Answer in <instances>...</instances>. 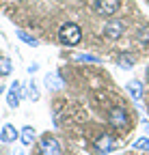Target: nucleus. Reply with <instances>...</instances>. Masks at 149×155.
<instances>
[{
	"label": "nucleus",
	"mask_w": 149,
	"mask_h": 155,
	"mask_svg": "<svg viewBox=\"0 0 149 155\" xmlns=\"http://www.w3.org/2000/svg\"><path fill=\"white\" fill-rule=\"evenodd\" d=\"M119 0H100L97 2V11L102 13V15H106V17H110L113 13H117L119 11Z\"/></svg>",
	"instance_id": "nucleus-4"
},
{
	"label": "nucleus",
	"mask_w": 149,
	"mask_h": 155,
	"mask_svg": "<svg viewBox=\"0 0 149 155\" xmlns=\"http://www.w3.org/2000/svg\"><path fill=\"white\" fill-rule=\"evenodd\" d=\"M11 73V61L9 58H0V75H9Z\"/></svg>",
	"instance_id": "nucleus-15"
},
{
	"label": "nucleus",
	"mask_w": 149,
	"mask_h": 155,
	"mask_svg": "<svg viewBox=\"0 0 149 155\" xmlns=\"http://www.w3.org/2000/svg\"><path fill=\"white\" fill-rule=\"evenodd\" d=\"M7 99H9V106H11V108H17V106H20V84H17V82L9 88V97H7Z\"/></svg>",
	"instance_id": "nucleus-10"
},
{
	"label": "nucleus",
	"mask_w": 149,
	"mask_h": 155,
	"mask_svg": "<svg viewBox=\"0 0 149 155\" xmlns=\"http://www.w3.org/2000/svg\"><path fill=\"white\" fill-rule=\"evenodd\" d=\"M143 125H145V129L149 131V121H143Z\"/></svg>",
	"instance_id": "nucleus-17"
},
{
	"label": "nucleus",
	"mask_w": 149,
	"mask_h": 155,
	"mask_svg": "<svg viewBox=\"0 0 149 155\" xmlns=\"http://www.w3.org/2000/svg\"><path fill=\"white\" fill-rule=\"evenodd\" d=\"M71 61H76V63H100V58L93 56V54H76V52H73Z\"/></svg>",
	"instance_id": "nucleus-11"
},
{
	"label": "nucleus",
	"mask_w": 149,
	"mask_h": 155,
	"mask_svg": "<svg viewBox=\"0 0 149 155\" xmlns=\"http://www.w3.org/2000/svg\"><path fill=\"white\" fill-rule=\"evenodd\" d=\"M147 82H149V67H147Z\"/></svg>",
	"instance_id": "nucleus-18"
},
{
	"label": "nucleus",
	"mask_w": 149,
	"mask_h": 155,
	"mask_svg": "<svg viewBox=\"0 0 149 155\" xmlns=\"http://www.w3.org/2000/svg\"><path fill=\"white\" fill-rule=\"evenodd\" d=\"M123 30H125L123 24H121V22H115V19L104 26V35H106L108 39H119V37L123 35Z\"/></svg>",
	"instance_id": "nucleus-6"
},
{
	"label": "nucleus",
	"mask_w": 149,
	"mask_h": 155,
	"mask_svg": "<svg viewBox=\"0 0 149 155\" xmlns=\"http://www.w3.org/2000/svg\"><path fill=\"white\" fill-rule=\"evenodd\" d=\"M95 149H97L100 153H110V151H115V149H117V142H115V138H113V136L104 134L102 138L95 142Z\"/></svg>",
	"instance_id": "nucleus-5"
},
{
	"label": "nucleus",
	"mask_w": 149,
	"mask_h": 155,
	"mask_svg": "<svg viewBox=\"0 0 149 155\" xmlns=\"http://www.w3.org/2000/svg\"><path fill=\"white\" fill-rule=\"evenodd\" d=\"M108 121H110V125L117 127V129H125L127 127V114H125L123 108H113L110 114H108Z\"/></svg>",
	"instance_id": "nucleus-2"
},
{
	"label": "nucleus",
	"mask_w": 149,
	"mask_h": 155,
	"mask_svg": "<svg viewBox=\"0 0 149 155\" xmlns=\"http://www.w3.org/2000/svg\"><path fill=\"white\" fill-rule=\"evenodd\" d=\"M0 93H2V88H0Z\"/></svg>",
	"instance_id": "nucleus-19"
},
{
	"label": "nucleus",
	"mask_w": 149,
	"mask_h": 155,
	"mask_svg": "<svg viewBox=\"0 0 149 155\" xmlns=\"http://www.w3.org/2000/svg\"><path fill=\"white\" fill-rule=\"evenodd\" d=\"M17 37H20L22 41H26L28 45H32V48H37V45H39V43H37V39H35V37H30V35H26L24 30H17Z\"/></svg>",
	"instance_id": "nucleus-14"
},
{
	"label": "nucleus",
	"mask_w": 149,
	"mask_h": 155,
	"mask_svg": "<svg viewBox=\"0 0 149 155\" xmlns=\"http://www.w3.org/2000/svg\"><path fill=\"white\" fill-rule=\"evenodd\" d=\"M0 138H2V142H13L17 140V129L13 125H5L2 131H0Z\"/></svg>",
	"instance_id": "nucleus-9"
},
{
	"label": "nucleus",
	"mask_w": 149,
	"mask_h": 155,
	"mask_svg": "<svg viewBox=\"0 0 149 155\" xmlns=\"http://www.w3.org/2000/svg\"><path fill=\"white\" fill-rule=\"evenodd\" d=\"M41 155H61V147L59 142L50 138V136H43V140H41Z\"/></svg>",
	"instance_id": "nucleus-3"
},
{
	"label": "nucleus",
	"mask_w": 149,
	"mask_h": 155,
	"mask_svg": "<svg viewBox=\"0 0 149 155\" xmlns=\"http://www.w3.org/2000/svg\"><path fill=\"white\" fill-rule=\"evenodd\" d=\"M136 41L138 43H149V26H145L136 32Z\"/></svg>",
	"instance_id": "nucleus-13"
},
{
	"label": "nucleus",
	"mask_w": 149,
	"mask_h": 155,
	"mask_svg": "<svg viewBox=\"0 0 149 155\" xmlns=\"http://www.w3.org/2000/svg\"><path fill=\"white\" fill-rule=\"evenodd\" d=\"M32 140H35V129L32 127H22V142L26 147H30Z\"/></svg>",
	"instance_id": "nucleus-12"
},
{
	"label": "nucleus",
	"mask_w": 149,
	"mask_h": 155,
	"mask_svg": "<svg viewBox=\"0 0 149 155\" xmlns=\"http://www.w3.org/2000/svg\"><path fill=\"white\" fill-rule=\"evenodd\" d=\"M117 63H119L121 69H132L136 65V58H134V54H130V52H121L119 58H117Z\"/></svg>",
	"instance_id": "nucleus-7"
},
{
	"label": "nucleus",
	"mask_w": 149,
	"mask_h": 155,
	"mask_svg": "<svg viewBox=\"0 0 149 155\" xmlns=\"http://www.w3.org/2000/svg\"><path fill=\"white\" fill-rule=\"evenodd\" d=\"M59 39H61V43H63V45H69V48L78 45V43H80V39H82L80 26H78V24H73V22L63 24L61 30H59Z\"/></svg>",
	"instance_id": "nucleus-1"
},
{
	"label": "nucleus",
	"mask_w": 149,
	"mask_h": 155,
	"mask_svg": "<svg viewBox=\"0 0 149 155\" xmlns=\"http://www.w3.org/2000/svg\"><path fill=\"white\" fill-rule=\"evenodd\" d=\"M125 88H127V93L134 97V99H141L143 97V84L138 82V80H130L127 84H125Z\"/></svg>",
	"instance_id": "nucleus-8"
},
{
	"label": "nucleus",
	"mask_w": 149,
	"mask_h": 155,
	"mask_svg": "<svg viewBox=\"0 0 149 155\" xmlns=\"http://www.w3.org/2000/svg\"><path fill=\"white\" fill-rule=\"evenodd\" d=\"M134 149H141V151H149V138H138L134 142Z\"/></svg>",
	"instance_id": "nucleus-16"
}]
</instances>
